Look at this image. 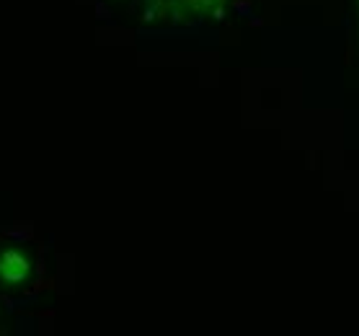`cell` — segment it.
<instances>
[{"mask_svg": "<svg viewBox=\"0 0 359 336\" xmlns=\"http://www.w3.org/2000/svg\"><path fill=\"white\" fill-rule=\"evenodd\" d=\"M127 11L147 24H194L207 16L220 13L236 0H122Z\"/></svg>", "mask_w": 359, "mask_h": 336, "instance_id": "cell-1", "label": "cell"}]
</instances>
